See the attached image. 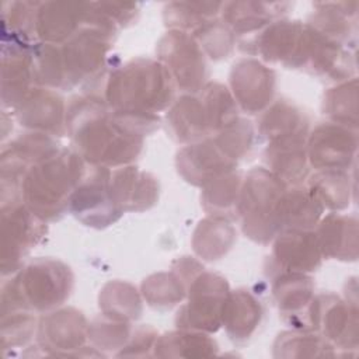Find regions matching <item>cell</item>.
<instances>
[{"instance_id":"2","label":"cell","mask_w":359,"mask_h":359,"mask_svg":"<svg viewBox=\"0 0 359 359\" xmlns=\"http://www.w3.org/2000/svg\"><path fill=\"white\" fill-rule=\"evenodd\" d=\"M83 175V163L77 154L57 151L22 174L18 181L21 201L41 220L55 219L69 208Z\"/></svg>"},{"instance_id":"5","label":"cell","mask_w":359,"mask_h":359,"mask_svg":"<svg viewBox=\"0 0 359 359\" xmlns=\"http://www.w3.org/2000/svg\"><path fill=\"white\" fill-rule=\"evenodd\" d=\"M241 189L238 213L244 219V233L255 241L266 243L279 229L278 210L285 194V182L266 170H252Z\"/></svg>"},{"instance_id":"30","label":"cell","mask_w":359,"mask_h":359,"mask_svg":"<svg viewBox=\"0 0 359 359\" xmlns=\"http://www.w3.org/2000/svg\"><path fill=\"white\" fill-rule=\"evenodd\" d=\"M223 3H171L164 10L167 24L178 31L188 28H199L215 17Z\"/></svg>"},{"instance_id":"8","label":"cell","mask_w":359,"mask_h":359,"mask_svg":"<svg viewBox=\"0 0 359 359\" xmlns=\"http://www.w3.org/2000/svg\"><path fill=\"white\" fill-rule=\"evenodd\" d=\"M227 283L217 275L202 273L191 285L189 302L178 323L185 328L216 331L223 321L224 306L229 297Z\"/></svg>"},{"instance_id":"27","label":"cell","mask_w":359,"mask_h":359,"mask_svg":"<svg viewBox=\"0 0 359 359\" xmlns=\"http://www.w3.org/2000/svg\"><path fill=\"white\" fill-rule=\"evenodd\" d=\"M240 189V177L231 171L210 180L205 184L202 198L205 209L220 219L230 216L234 210L238 213Z\"/></svg>"},{"instance_id":"14","label":"cell","mask_w":359,"mask_h":359,"mask_svg":"<svg viewBox=\"0 0 359 359\" xmlns=\"http://www.w3.org/2000/svg\"><path fill=\"white\" fill-rule=\"evenodd\" d=\"M80 25H88L87 3H39L35 34L46 43H55L76 35Z\"/></svg>"},{"instance_id":"23","label":"cell","mask_w":359,"mask_h":359,"mask_svg":"<svg viewBox=\"0 0 359 359\" xmlns=\"http://www.w3.org/2000/svg\"><path fill=\"white\" fill-rule=\"evenodd\" d=\"M323 206L310 194L309 189L285 191L278 210L279 229L309 230L316 226Z\"/></svg>"},{"instance_id":"25","label":"cell","mask_w":359,"mask_h":359,"mask_svg":"<svg viewBox=\"0 0 359 359\" xmlns=\"http://www.w3.org/2000/svg\"><path fill=\"white\" fill-rule=\"evenodd\" d=\"M273 294L283 314L297 316L303 310L309 317L310 306L314 300L310 278L297 272H285L276 279Z\"/></svg>"},{"instance_id":"9","label":"cell","mask_w":359,"mask_h":359,"mask_svg":"<svg viewBox=\"0 0 359 359\" xmlns=\"http://www.w3.org/2000/svg\"><path fill=\"white\" fill-rule=\"evenodd\" d=\"M114 31L101 25H84L62 49L65 81L77 83L93 77L102 66Z\"/></svg>"},{"instance_id":"18","label":"cell","mask_w":359,"mask_h":359,"mask_svg":"<svg viewBox=\"0 0 359 359\" xmlns=\"http://www.w3.org/2000/svg\"><path fill=\"white\" fill-rule=\"evenodd\" d=\"M112 196L122 210H140L154 203L157 184L136 167L121 168L111 174Z\"/></svg>"},{"instance_id":"7","label":"cell","mask_w":359,"mask_h":359,"mask_svg":"<svg viewBox=\"0 0 359 359\" xmlns=\"http://www.w3.org/2000/svg\"><path fill=\"white\" fill-rule=\"evenodd\" d=\"M158 55L172 80L184 91L202 88L206 65L202 48L185 31L172 29L158 43Z\"/></svg>"},{"instance_id":"10","label":"cell","mask_w":359,"mask_h":359,"mask_svg":"<svg viewBox=\"0 0 359 359\" xmlns=\"http://www.w3.org/2000/svg\"><path fill=\"white\" fill-rule=\"evenodd\" d=\"M3 244L1 266L3 272L15 271L21 258L36 244L41 237L39 217L35 216L22 202L10 199L3 202Z\"/></svg>"},{"instance_id":"19","label":"cell","mask_w":359,"mask_h":359,"mask_svg":"<svg viewBox=\"0 0 359 359\" xmlns=\"http://www.w3.org/2000/svg\"><path fill=\"white\" fill-rule=\"evenodd\" d=\"M167 122L178 142L199 140L213 130L203 98L195 95L180 98L167 115Z\"/></svg>"},{"instance_id":"32","label":"cell","mask_w":359,"mask_h":359,"mask_svg":"<svg viewBox=\"0 0 359 359\" xmlns=\"http://www.w3.org/2000/svg\"><path fill=\"white\" fill-rule=\"evenodd\" d=\"M220 217L215 220H208L209 229L213 237H208L206 234L196 230L194 245L199 255L206 257V259H216L222 254H224L233 241V230L231 227Z\"/></svg>"},{"instance_id":"26","label":"cell","mask_w":359,"mask_h":359,"mask_svg":"<svg viewBox=\"0 0 359 359\" xmlns=\"http://www.w3.org/2000/svg\"><path fill=\"white\" fill-rule=\"evenodd\" d=\"M286 4L278 3H226L222 6L223 17L230 28L236 32H251L269 24L279 14V8Z\"/></svg>"},{"instance_id":"12","label":"cell","mask_w":359,"mask_h":359,"mask_svg":"<svg viewBox=\"0 0 359 359\" xmlns=\"http://www.w3.org/2000/svg\"><path fill=\"white\" fill-rule=\"evenodd\" d=\"M356 135L348 126L328 123L318 126L309 140V158L318 170H345L355 156Z\"/></svg>"},{"instance_id":"11","label":"cell","mask_w":359,"mask_h":359,"mask_svg":"<svg viewBox=\"0 0 359 359\" xmlns=\"http://www.w3.org/2000/svg\"><path fill=\"white\" fill-rule=\"evenodd\" d=\"M255 52L268 62L297 67L307 60L306 25L299 21H276L269 24L257 38Z\"/></svg>"},{"instance_id":"15","label":"cell","mask_w":359,"mask_h":359,"mask_svg":"<svg viewBox=\"0 0 359 359\" xmlns=\"http://www.w3.org/2000/svg\"><path fill=\"white\" fill-rule=\"evenodd\" d=\"M234 161L215 142L189 144L178 153V171L187 181L205 185L210 180L231 171Z\"/></svg>"},{"instance_id":"31","label":"cell","mask_w":359,"mask_h":359,"mask_svg":"<svg viewBox=\"0 0 359 359\" xmlns=\"http://www.w3.org/2000/svg\"><path fill=\"white\" fill-rule=\"evenodd\" d=\"M135 292L126 283H109L104 289L100 304H102L107 313H112L111 317L114 316L122 320L136 318L140 313V302Z\"/></svg>"},{"instance_id":"3","label":"cell","mask_w":359,"mask_h":359,"mask_svg":"<svg viewBox=\"0 0 359 359\" xmlns=\"http://www.w3.org/2000/svg\"><path fill=\"white\" fill-rule=\"evenodd\" d=\"M172 81L163 63L144 59L133 60L111 74L107 100L115 112L156 116L171 102Z\"/></svg>"},{"instance_id":"4","label":"cell","mask_w":359,"mask_h":359,"mask_svg":"<svg viewBox=\"0 0 359 359\" xmlns=\"http://www.w3.org/2000/svg\"><path fill=\"white\" fill-rule=\"evenodd\" d=\"M72 273L66 265L53 259H39L21 271L3 290L11 310H46L60 304L70 293Z\"/></svg>"},{"instance_id":"28","label":"cell","mask_w":359,"mask_h":359,"mask_svg":"<svg viewBox=\"0 0 359 359\" xmlns=\"http://www.w3.org/2000/svg\"><path fill=\"white\" fill-rule=\"evenodd\" d=\"M307 123L304 116L290 104L278 102L262 118L259 132L269 142L290 136H304Z\"/></svg>"},{"instance_id":"35","label":"cell","mask_w":359,"mask_h":359,"mask_svg":"<svg viewBox=\"0 0 359 359\" xmlns=\"http://www.w3.org/2000/svg\"><path fill=\"white\" fill-rule=\"evenodd\" d=\"M252 130L244 119H236L226 126L220 136L215 140L219 149L231 160L243 156L251 146Z\"/></svg>"},{"instance_id":"36","label":"cell","mask_w":359,"mask_h":359,"mask_svg":"<svg viewBox=\"0 0 359 359\" xmlns=\"http://www.w3.org/2000/svg\"><path fill=\"white\" fill-rule=\"evenodd\" d=\"M196 36L212 57H226L233 46V35L227 25L208 21L196 29Z\"/></svg>"},{"instance_id":"17","label":"cell","mask_w":359,"mask_h":359,"mask_svg":"<svg viewBox=\"0 0 359 359\" xmlns=\"http://www.w3.org/2000/svg\"><path fill=\"white\" fill-rule=\"evenodd\" d=\"M63 100L48 90L34 88L17 105L21 125L48 133H59L63 126Z\"/></svg>"},{"instance_id":"22","label":"cell","mask_w":359,"mask_h":359,"mask_svg":"<svg viewBox=\"0 0 359 359\" xmlns=\"http://www.w3.org/2000/svg\"><path fill=\"white\" fill-rule=\"evenodd\" d=\"M318 245L325 257L355 259L356 257V220L346 216L330 215L318 227Z\"/></svg>"},{"instance_id":"24","label":"cell","mask_w":359,"mask_h":359,"mask_svg":"<svg viewBox=\"0 0 359 359\" xmlns=\"http://www.w3.org/2000/svg\"><path fill=\"white\" fill-rule=\"evenodd\" d=\"M259 302H257L250 293L238 290L229 294L222 323L227 327L231 338H248L259 323Z\"/></svg>"},{"instance_id":"34","label":"cell","mask_w":359,"mask_h":359,"mask_svg":"<svg viewBox=\"0 0 359 359\" xmlns=\"http://www.w3.org/2000/svg\"><path fill=\"white\" fill-rule=\"evenodd\" d=\"M143 292L150 304L165 307L175 304L184 294L181 282L168 273H160L149 278L147 283L144 282L143 285Z\"/></svg>"},{"instance_id":"29","label":"cell","mask_w":359,"mask_h":359,"mask_svg":"<svg viewBox=\"0 0 359 359\" xmlns=\"http://www.w3.org/2000/svg\"><path fill=\"white\" fill-rule=\"evenodd\" d=\"M349 178L339 170H325L310 181V194L324 208L342 209L349 202Z\"/></svg>"},{"instance_id":"16","label":"cell","mask_w":359,"mask_h":359,"mask_svg":"<svg viewBox=\"0 0 359 359\" xmlns=\"http://www.w3.org/2000/svg\"><path fill=\"white\" fill-rule=\"evenodd\" d=\"M273 258L285 272L303 273L320 265L321 251L316 233L307 230H287L279 234Z\"/></svg>"},{"instance_id":"6","label":"cell","mask_w":359,"mask_h":359,"mask_svg":"<svg viewBox=\"0 0 359 359\" xmlns=\"http://www.w3.org/2000/svg\"><path fill=\"white\" fill-rule=\"evenodd\" d=\"M69 208L88 226H107L115 222L122 209L112 196L111 172L105 167H95L81 178L70 196Z\"/></svg>"},{"instance_id":"33","label":"cell","mask_w":359,"mask_h":359,"mask_svg":"<svg viewBox=\"0 0 359 359\" xmlns=\"http://www.w3.org/2000/svg\"><path fill=\"white\" fill-rule=\"evenodd\" d=\"M327 112L344 126L356 125V80L334 88L325 98Z\"/></svg>"},{"instance_id":"13","label":"cell","mask_w":359,"mask_h":359,"mask_svg":"<svg viewBox=\"0 0 359 359\" xmlns=\"http://www.w3.org/2000/svg\"><path fill=\"white\" fill-rule=\"evenodd\" d=\"M231 88L234 100L250 114L265 108L273 95V72L257 60L244 59L233 66Z\"/></svg>"},{"instance_id":"20","label":"cell","mask_w":359,"mask_h":359,"mask_svg":"<svg viewBox=\"0 0 359 359\" xmlns=\"http://www.w3.org/2000/svg\"><path fill=\"white\" fill-rule=\"evenodd\" d=\"M39 335L43 346L49 349H74L86 337L84 317L72 309L52 313L42 320Z\"/></svg>"},{"instance_id":"21","label":"cell","mask_w":359,"mask_h":359,"mask_svg":"<svg viewBox=\"0 0 359 359\" xmlns=\"http://www.w3.org/2000/svg\"><path fill=\"white\" fill-rule=\"evenodd\" d=\"M265 157L273 174L283 182L297 184L307 172L304 136H290L271 142Z\"/></svg>"},{"instance_id":"1","label":"cell","mask_w":359,"mask_h":359,"mask_svg":"<svg viewBox=\"0 0 359 359\" xmlns=\"http://www.w3.org/2000/svg\"><path fill=\"white\" fill-rule=\"evenodd\" d=\"M66 122L80 154L93 164H125L142 149V130L118 112L109 115L100 100L79 98Z\"/></svg>"}]
</instances>
